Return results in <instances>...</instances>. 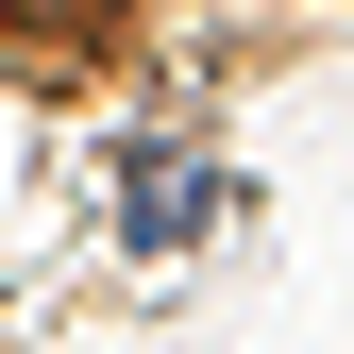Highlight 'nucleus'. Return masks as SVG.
<instances>
[{"mask_svg": "<svg viewBox=\"0 0 354 354\" xmlns=\"http://www.w3.org/2000/svg\"><path fill=\"white\" fill-rule=\"evenodd\" d=\"M203 219V169H136V236H186Z\"/></svg>", "mask_w": 354, "mask_h": 354, "instance_id": "nucleus-1", "label": "nucleus"}]
</instances>
